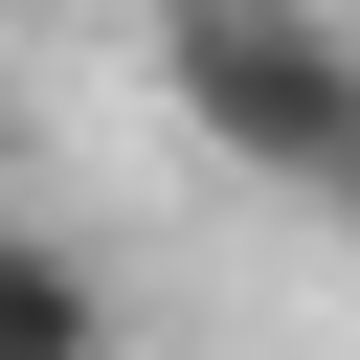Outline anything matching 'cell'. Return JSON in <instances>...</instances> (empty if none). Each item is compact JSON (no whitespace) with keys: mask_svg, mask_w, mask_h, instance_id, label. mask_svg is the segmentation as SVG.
<instances>
[{"mask_svg":"<svg viewBox=\"0 0 360 360\" xmlns=\"http://www.w3.org/2000/svg\"><path fill=\"white\" fill-rule=\"evenodd\" d=\"M158 90H180V135L202 158H248V180H338V135H360V22L338 0H158Z\"/></svg>","mask_w":360,"mask_h":360,"instance_id":"1","label":"cell"},{"mask_svg":"<svg viewBox=\"0 0 360 360\" xmlns=\"http://www.w3.org/2000/svg\"><path fill=\"white\" fill-rule=\"evenodd\" d=\"M0 360H112V270L22 202H0Z\"/></svg>","mask_w":360,"mask_h":360,"instance_id":"2","label":"cell"},{"mask_svg":"<svg viewBox=\"0 0 360 360\" xmlns=\"http://www.w3.org/2000/svg\"><path fill=\"white\" fill-rule=\"evenodd\" d=\"M315 202H338V225H360V135H338V180H315Z\"/></svg>","mask_w":360,"mask_h":360,"instance_id":"3","label":"cell"}]
</instances>
